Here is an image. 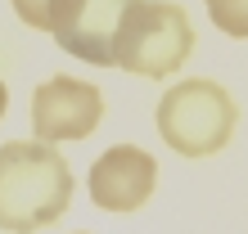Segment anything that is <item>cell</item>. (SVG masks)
Returning <instances> with one entry per match:
<instances>
[{"label": "cell", "mask_w": 248, "mask_h": 234, "mask_svg": "<svg viewBox=\"0 0 248 234\" xmlns=\"http://www.w3.org/2000/svg\"><path fill=\"white\" fill-rule=\"evenodd\" d=\"M72 203V167L46 140H9L0 149V230L36 234Z\"/></svg>", "instance_id": "cell-1"}, {"label": "cell", "mask_w": 248, "mask_h": 234, "mask_svg": "<svg viewBox=\"0 0 248 234\" xmlns=\"http://www.w3.org/2000/svg\"><path fill=\"white\" fill-rule=\"evenodd\" d=\"M239 108L230 90L212 77H189L176 81L158 99V135L167 140V149L181 158H212L221 153L230 135H235Z\"/></svg>", "instance_id": "cell-2"}, {"label": "cell", "mask_w": 248, "mask_h": 234, "mask_svg": "<svg viewBox=\"0 0 248 234\" xmlns=\"http://www.w3.org/2000/svg\"><path fill=\"white\" fill-rule=\"evenodd\" d=\"M189 50H194V27H189V14L181 5L131 0V9L122 14L118 41H113V68L163 81L189 58Z\"/></svg>", "instance_id": "cell-3"}, {"label": "cell", "mask_w": 248, "mask_h": 234, "mask_svg": "<svg viewBox=\"0 0 248 234\" xmlns=\"http://www.w3.org/2000/svg\"><path fill=\"white\" fill-rule=\"evenodd\" d=\"M131 0H54L50 9V36L59 50L95 68H113V41H118L122 14Z\"/></svg>", "instance_id": "cell-4"}, {"label": "cell", "mask_w": 248, "mask_h": 234, "mask_svg": "<svg viewBox=\"0 0 248 234\" xmlns=\"http://www.w3.org/2000/svg\"><path fill=\"white\" fill-rule=\"evenodd\" d=\"M104 117V90L81 77H50L32 95V135L46 144L86 140Z\"/></svg>", "instance_id": "cell-5"}, {"label": "cell", "mask_w": 248, "mask_h": 234, "mask_svg": "<svg viewBox=\"0 0 248 234\" xmlns=\"http://www.w3.org/2000/svg\"><path fill=\"white\" fill-rule=\"evenodd\" d=\"M91 198L104 212H136L158 185V162L140 144H113L91 162Z\"/></svg>", "instance_id": "cell-6"}, {"label": "cell", "mask_w": 248, "mask_h": 234, "mask_svg": "<svg viewBox=\"0 0 248 234\" xmlns=\"http://www.w3.org/2000/svg\"><path fill=\"white\" fill-rule=\"evenodd\" d=\"M208 18L217 32L235 36V41H248V0H203Z\"/></svg>", "instance_id": "cell-7"}, {"label": "cell", "mask_w": 248, "mask_h": 234, "mask_svg": "<svg viewBox=\"0 0 248 234\" xmlns=\"http://www.w3.org/2000/svg\"><path fill=\"white\" fill-rule=\"evenodd\" d=\"M14 14L32 27V32H50V9H54V0H9Z\"/></svg>", "instance_id": "cell-8"}, {"label": "cell", "mask_w": 248, "mask_h": 234, "mask_svg": "<svg viewBox=\"0 0 248 234\" xmlns=\"http://www.w3.org/2000/svg\"><path fill=\"white\" fill-rule=\"evenodd\" d=\"M5 108H9V90H5V81H0V117H5Z\"/></svg>", "instance_id": "cell-9"}]
</instances>
